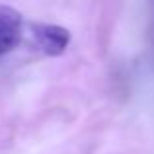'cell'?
Returning <instances> with one entry per match:
<instances>
[{"instance_id":"cell-1","label":"cell","mask_w":154,"mask_h":154,"mask_svg":"<svg viewBox=\"0 0 154 154\" xmlns=\"http://www.w3.org/2000/svg\"><path fill=\"white\" fill-rule=\"evenodd\" d=\"M31 35H33L37 49L49 57L63 55L70 43V31L60 26H53V23H33Z\"/></svg>"},{"instance_id":"cell-2","label":"cell","mask_w":154,"mask_h":154,"mask_svg":"<svg viewBox=\"0 0 154 154\" xmlns=\"http://www.w3.org/2000/svg\"><path fill=\"white\" fill-rule=\"evenodd\" d=\"M22 41V14L10 6H0V57L14 51Z\"/></svg>"}]
</instances>
